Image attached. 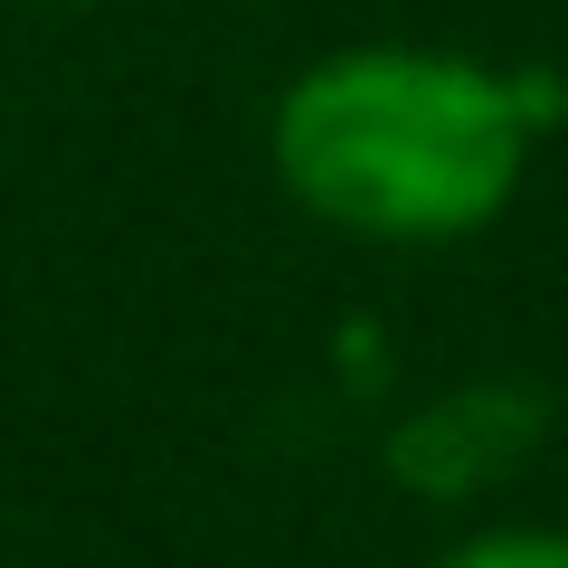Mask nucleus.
Instances as JSON below:
<instances>
[{"instance_id":"nucleus-2","label":"nucleus","mask_w":568,"mask_h":568,"mask_svg":"<svg viewBox=\"0 0 568 568\" xmlns=\"http://www.w3.org/2000/svg\"><path fill=\"white\" fill-rule=\"evenodd\" d=\"M436 568H568V530H474V540H455Z\"/></svg>"},{"instance_id":"nucleus-1","label":"nucleus","mask_w":568,"mask_h":568,"mask_svg":"<svg viewBox=\"0 0 568 568\" xmlns=\"http://www.w3.org/2000/svg\"><path fill=\"white\" fill-rule=\"evenodd\" d=\"M530 95L455 48H332L275 95V171L313 219L446 246L511 209Z\"/></svg>"}]
</instances>
